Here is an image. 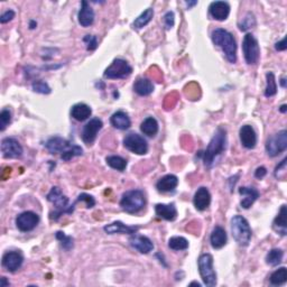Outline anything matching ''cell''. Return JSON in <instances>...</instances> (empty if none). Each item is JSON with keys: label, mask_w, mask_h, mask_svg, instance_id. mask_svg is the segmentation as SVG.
Here are the masks:
<instances>
[{"label": "cell", "mask_w": 287, "mask_h": 287, "mask_svg": "<svg viewBox=\"0 0 287 287\" xmlns=\"http://www.w3.org/2000/svg\"><path fill=\"white\" fill-rule=\"evenodd\" d=\"M211 37L213 43L224 51L226 60L235 64L237 62V43L232 34L224 28H217L212 32Z\"/></svg>", "instance_id": "obj_1"}, {"label": "cell", "mask_w": 287, "mask_h": 287, "mask_svg": "<svg viewBox=\"0 0 287 287\" xmlns=\"http://www.w3.org/2000/svg\"><path fill=\"white\" fill-rule=\"evenodd\" d=\"M226 130L225 128L219 127L217 133L211 139L207 145L205 154H203V162L206 167H210L214 163V160L219 155H221L226 150Z\"/></svg>", "instance_id": "obj_2"}, {"label": "cell", "mask_w": 287, "mask_h": 287, "mask_svg": "<svg viewBox=\"0 0 287 287\" xmlns=\"http://www.w3.org/2000/svg\"><path fill=\"white\" fill-rule=\"evenodd\" d=\"M46 198H47V201L53 203L56 209L54 212L51 213V219H53V220H58V219L64 213L70 214L73 212L75 203L72 205H69V199L62 193L61 188L60 187L58 186L52 187L51 192L47 194Z\"/></svg>", "instance_id": "obj_3"}, {"label": "cell", "mask_w": 287, "mask_h": 287, "mask_svg": "<svg viewBox=\"0 0 287 287\" xmlns=\"http://www.w3.org/2000/svg\"><path fill=\"white\" fill-rule=\"evenodd\" d=\"M231 232L233 239L239 246H248L251 239V229L243 215H235L231 219Z\"/></svg>", "instance_id": "obj_4"}, {"label": "cell", "mask_w": 287, "mask_h": 287, "mask_svg": "<svg viewBox=\"0 0 287 287\" xmlns=\"http://www.w3.org/2000/svg\"><path fill=\"white\" fill-rule=\"evenodd\" d=\"M145 205L146 198L141 190H131L126 192V193H123L122 201H120L122 209L130 214L138 213Z\"/></svg>", "instance_id": "obj_5"}, {"label": "cell", "mask_w": 287, "mask_h": 287, "mask_svg": "<svg viewBox=\"0 0 287 287\" xmlns=\"http://www.w3.org/2000/svg\"><path fill=\"white\" fill-rule=\"evenodd\" d=\"M198 264L203 283L209 287L217 285V274L213 269V257L210 254H203L200 256Z\"/></svg>", "instance_id": "obj_6"}, {"label": "cell", "mask_w": 287, "mask_h": 287, "mask_svg": "<svg viewBox=\"0 0 287 287\" xmlns=\"http://www.w3.org/2000/svg\"><path fill=\"white\" fill-rule=\"evenodd\" d=\"M243 52L245 60L249 65H255L258 63L259 56H260V48L258 45V41L252 34H247L245 36L243 41Z\"/></svg>", "instance_id": "obj_7"}, {"label": "cell", "mask_w": 287, "mask_h": 287, "mask_svg": "<svg viewBox=\"0 0 287 287\" xmlns=\"http://www.w3.org/2000/svg\"><path fill=\"white\" fill-rule=\"evenodd\" d=\"M287 148V131L282 130L271 136L266 143V152L270 157H276Z\"/></svg>", "instance_id": "obj_8"}, {"label": "cell", "mask_w": 287, "mask_h": 287, "mask_svg": "<svg viewBox=\"0 0 287 287\" xmlns=\"http://www.w3.org/2000/svg\"><path fill=\"white\" fill-rule=\"evenodd\" d=\"M133 73L131 67L127 61L123 59H116L110 66L104 72V78L107 79H124Z\"/></svg>", "instance_id": "obj_9"}, {"label": "cell", "mask_w": 287, "mask_h": 287, "mask_svg": "<svg viewBox=\"0 0 287 287\" xmlns=\"http://www.w3.org/2000/svg\"><path fill=\"white\" fill-rule=\"evenodd\" d=\"M123 145L128 150L137 155H145L148 152L147 142L141 135L136 133H130L126 135V137L123 138Z\"/></svg>", "instance_id": "obj_10"}, {"label": "cell", "mask_w": 287, "mask_h": 287, "mask_svg": "<svg viewBox=\"0 0 287 287\" xmlns=\"http://www.w3.org/2000/svg\"><path fill=\"white\" fill-rule=\"evenodd\" d=\"M40 222L39 214L32 211H26V212L20 213L16 218V226L21 232H28L32 231L37 226Z\"/></svg>", "instance_id": "obj_11"}, {"label": "cell", "mask_w": 287, "mask_h": 287, "mask_svg": "<svg viewBox=\"0 0 287 287\" xmlns=\"http://www.w3.org/2000/svg\"><path fill=\"white\" fill-rule=\"evenodd\" d=\"M102 126H103L102 120L99 118H93L90 120V122L85 124L84 128H83V131H82L83 142L88 144V145H91V144L96 141L97 135L101 130Z\"/></svg>", "instance_id": "obj_12"}, {"label": "cell", "mask_w": 287, "mask_h": 287, "mask_svg": "<svg viewBox=\"0 0 287 287\" xmlns=\"http://www.w3.org/2000/svg\"><path fill=\"white\" fill-rule=\"evenodd\" d=\"M1 153L5 158H18L22 155V147L15 138H3L1 142Z\"/></svg>", "instance_id": "obj_13"}, {"label": "cell", "mask_w": 287, "mask_h": 287, "mask_svg": "<svg viewBox=\"0 0 287 287\" xmlns=\"http://www.w3.org/2000/svg\"><path fill=\"white\" fill-rule=\"evenodd\" d=\"M129 244L130 246L135 248L136 250L141 252V254H149L150 251H153L154 249V244L153 241L145 236L137 235V233H134L129 238Z\"/></svg>", "instance_id": "obj_14"}, {"label": "cell", "mask_w": 287, "mask_h": 287, "mask_svg": "<svg viewBox=\"0 0 287 287\" xmlns=\"http://www.w3.org/2000/svg\"><path fill=\"white\" fill-rule=\"evenodd\" d=\"M24 262V257L18 251H8L2 256V267L6 270L14 273L20 268Z\"/></svg>", "instance_id": "obj_15"}, {"label": "cell", "mask_w": 287, "mask_h": 287, "mask_svg": "<svg viewBox=\"0 0 287 287\" xmlns=\"http://www.w3.org/2000/svg\"><path fill=\"white\" fill-rule=\"evenodd\" d=\"M209 11L213 20H226L230 14V5L226 1H213L209 7Z\"/></svg>", "instance_id": "obj_16"}, {"label": "cell", "mask_w": 287, "mask_h": 287, "mask_svg": "<svg viewBox=\"0 0 287 287\" xmlns=\"http://www.w3.org/2000/svg\"><path fill=\"white\" fill-rule=\"evenodd\" d=\"M240 136V142L243 144L244 147H246L247 149L255 148L257 144V135L254 128L250 124H245L240 128L239 131Z\"/></svg>", "instance_id": "obj_17"}, {"label": "cell", "mask_w": 287, "mask_h": 287, "mask_svg": "<svg viewBox=\"0 0 287 287\" xmlns=\"http://www.w3.org/2000/svg\"><path fill=\"white\" fill-rule=\"evenodd\" d=\"M48 152L51 154H63L65 150H67L72 146L70 142H67L66 139H63L61 137H52L48 139L45 144Z\"/></svg>", "instance_id": "obj_18"}, {"label": "cell", "mask_w": 287, "mask_h": 287, "mask_svg": "<svg viewBox=\"0 0 287 287\" xmlns=\"http://www.w3.org/2000/svg\"><path fill=\"white\" fill-rule=\"evenodd\" d=\"M193 203L196 210L205 211L211 203V194L206 187H200L194 195Z\"/></svg>", "instance_id": "obj_19"}, {"label": "cell", "mask_w": 287, "mask_h": 287, "mask_svg": "<svg viewBox=\"0 0 287 287\" xmlns=\"http://www.w3.org/2000/svg\"><path fill=\"white\" fill-rule=\"evenodd\" d=\"M239 194L243 196V200H241V207L244 209H249L252 205H254L255 201L258 199L259 192L254 187H247L243 186L239 188Z\"/></svg>", "instance_id": "obj_20"}, {"label": "cell", "mask_w": 287, "mask_h": 287, "mask_svg": "<svg viewBox=\"0 0 287 287\" xmlns=\"http://www.w3.org/2000/svg\"><path fill=\"white\" fill-rule=\"evenodd\" d=\"M138 226H129L123 225V222L116 221L112 224L105 226L103 230L108 235H115V233H127V235H134L138 231Z\"/></svg>", "instance_id": "obj_21"}, {"label": "cell", "mask_w": 287, "mask_h": 287, "mask_svg": "<svg viewBox=\"0 0 287 287\" xmlns=\"http://www.w3.org/2000/svg\"><path fill=\"white\" fill-rule=\"evenodd\" d=\"M94 21V11L90 7L89 2L82 1L81 9L79 11V22L83 27H89Z\"/></svg>", "instance_id": "obj_22"}, {"label": "cell", "mask_w": 287, "mask_h": 287, "mask_svg": "<svg viewBox=\"0 0 287 287\" xmlns=\"http://www.w3.org/2000/svg\"><path fill=\"white\" fill-rule=\"evenodd\" d=\"M177 185H179V179L175 175L168 174L158 181L156 183V188L162 193H166V192L174 191Z\"/></svg>", "instance_id": "obj_23"}, {"label": "cell", "mask_w": 287, "mask_h": 287, "mask_svg": "<svg viewBox=\"0 0 287 287\" xmlns=\"http://www.w3.org/2000/svg\"><path fill=\"white\" fill-rule=\"evenodd\" d=\"M155 212L167 221H174L177 218V210L174 205H157L155 206Z\"/></svg>", "instance_id": "obj_24"}, {"label": "cell", "mask_w": 287, "mask_h": 287, "mask_svg": "<svg viewBox=\"0 0 287 287\" xmlns=\"http://www.w3.org/2000/svg\"><path fill=\"white\" fill-rule=\"evenodd\" d=\"M211 246L214 249H221L226 244V232L222 226H215L210 237Z\"/></svg>", "instance_id": "obj_25"}, {"label": "cell", "mask_w": 287, "mask_h": 287, "mask_svg": "<svg viewBox=\"0 0 287 287\" xmlns=\"http://www.w3.org/2000/svg\"><path fill=\"white\" fill-rule=\"evenodd\" d=\"M111 124L119 130H126L131 126V122L126 112L117 111L113 113L110 119Z\"/></svg>", "instance_id": "obj_26"}, {"label": "cell", "mask_w": 287, "mask_h": 287, "mask_svg": "<svg viewBox=\"0 0 287 287\" xmlns=\"http://www.w3.org/2000/svg\"><path fill=\"white\" fill-rule=\"evenodd\" d=\"M273 228L276 232L281 233L282 236H286L287 232V210L286 205H282L279 213L276 218H275Z\"/></svg>", "instance_id": "obj_27"}, {"label": "cell", "mask_w": 287, "mask_h": 287, "mask_svg": "<svg viewBox=\"0 0 287 287\" xmlns=\"http://www.w3.org/2000/svg\"><path fill=\"white\" fill-rule=\"evenodd\" d=\"M91 108L85 103H77L71 109V116L78 122H84L91 116Z\"/></svg>", "instance_id": "obj_28"}, {"label": "cell", "mask_w": 287, "mask_h": 287, "mask_svg": "<svg viewBox=\"0 0 287 287\" xmlns=\"http://www.w3.org/2000/svg\"><path fill=\"white\" fill-rule=\"evenodd\" d=\"M134 90L136 93L139 94V96H149V94L153 93L154 91V84L149 79L139 78L137 79V81L135 82Z\"/></svg>", "instance_id": "obj_29"}, {"label": "cell", "mask_w": 287, "mask_h": 287, "mask_svg": "<svg viewBox=\"0 0 287 287\" xmlns=\"http://www.w3.org/2000/svg\"><path fill=\"white\" fill-rule=\"evenodd\" d=\"M141 130L146 136H149V137H154V136L158 133V123H157V120L155 118H153V117H148V118H146L141 124Z\"/></svg>", "instance_id": "obj_30"}, {"label": "cell", "mask_w": 287, "mask_h": 287, "mask_svg": "<svg viewBox=\"0 0 287 287\" xmlns=\"http://www.w3.org/2000/svg\"><path fill=\"white\" fill-rule=\"evenodd\" d=\"M154 17V10L152 8H147L144 13H142L139 16L136 18L135 21L133 22L134 28L136 29H141L143 27H145L147 24H149L150 20H153Z\"/></svg>", "instance_id": "obj_31"}, {"label": "cell", "mask_w": 287, "mask_h": 287, "mask_svg": "<svg viewBox=\"0 0 287 287\" xmlns=\"http://www.w3.org/2000/svg\"><path fill=\"white\" fill-rule=\"evenodd\" d=\"M270 284L274 286H281L285 284L287 281V269L286 267H281L277 270H275L269 277Z\"/></svg>", "instance_id": "obj_32"}, {"label": "cell", "mask_w": 287, "mask_h": 287, "mask_svg": "<svg viewBox=\"0 0 287 287\" xmlns=\"http://www.w3.org/2000/svg\"><path fill=\"white\" fill-rule=\"evenodd\" d=\"M266 80H267V85L265 89V97L267 98L274 97L275 94L277 93V83H276V79H275V74L273 73V72H267Z\"/></svg>", "instance_id": "obj_33"}, {"label": "cell", "mask_w": 287, "mask_h": 287, "mask_svg": "<svg viewBox=\"0 0 287 287\" xmlns=\"http://www.w3.org/2000/svg\"><path fill=\"white\" fill-rule=\"evenodd\" d=\"M283 257H284V251L282 249H271L266 256V263L270 266H277L282 263Z\"/></svg>", "instance_id": "obj_34"}, {"label": "cell", "mask_w": 287, "mask_h": 287, "mask_svg": "<svg viewBox=\"0 0 287 287\" xmlns=\"http://www.w3.org/2000/svg\"><path fill=\"white\" fill-rule=\"evenodd\" d=\"M105 161H107V164L110 166L111 168L117 169V171L119 172H123L127 167V161L120 156H115V155H113V156L107 157Z\"/></svg>", "instance_id": "obj_35"}, {"label": "cell", "mask_w": 287, "mask_h": 287, "mask_svg": "<svg viewBox=\"0 0 287 287\" xmlns=\"http://www.w3.org/2000/svg\"><path fill=\"white\" fill-rule=\"evenodd\" d=\"M168 247L175 251L185 250L188 248V241L183 237H172L168 240Z\"/></svg>", "instance_id": "obj_36"}, {"label": "cell", "mask_w": 287, "mask_h": 287, "mask_svg": "<svg viewBox=\"0 0 287 287\" xmlns=\"http://www.w3.org/2000/svg\"><path fill=\"white\" fill-rule=\"evenodd\" d=\"M83 154V149L81 148L80 146L78 145H72L69 149L65 150L62 155V160L65 161V162H69L70 160H72V158L75 157V156H81V155Z\"/></svg>", "instance_id": "obj_37"}, {"label": "cell", "mask_w": 287, "mask_h": 287, "mask_svg": "<svg viewBox=\"0 0 287 287\" xmlns=\"http://www.w3.org/2000/svg\"><path fill=\"white\" fill-rule=\"evenodd\" d=\"M55 237H56V239H58L60 243H61L62 247L65 249L66 251H69V250H71L72 248H73L74 244H73V238H72V237L66 236L65 233L62 232V231L56 232Z\"/></svg>", "instance_id": "obj_38"}, {"label": "cell", "mask_w": 287, "mask_h": 287, "mask_svg": "<svg viewBox=\"0 0 287 287\" xmlns=\"http://www.w3.org/2000/svg\"><path fill=\"white\" fill-rule=\"evenodd\" d=\"M33 90L37 93H41V94H48L51 93V88L48 86V84L46 82L44 81H36L33 83Z\"/></svg>", "instance_id": "obj_39"}, {"label": "cell", "mask_w": 287, "mask_h": 287, "mask_svg": "<svg viewBox=\"0 0 287 287\" xmlns=\"http://www.w3.org/2000/svg\"><path fill=\"white\" fill-rule=\"evenodd\" d=\"M11 122V112L8 109H3L0 113V130L3 131Z\"/></svg>", "instance_id": "obj_40"}, {"label": "cell", "mask_w": 287, "mask_h": 287, "mask_svg": "<svg viewBox=\"0 0 287 287\" xmlns=\"http://www.w3.org/2000/svg\"><path fill=\"white\" fill-rule=\"evenodd\" d=\"M256 25V20H255V16L251 13H248L247 16L244 18L243 24H240V29L241 31H247V29L251 28L252 26Z\"/></svg>", "instance_id": "obj_41"}, {"label": "cell", "mask_w": 287, "mask_h": 287, "mask_svg": "<svg viewBox=\"0 0 287 287\" xmlns=\"http://www.w3.org/2000/svg\"><path fill=\"white\" fill-rule=\"evenodd\" d=\"M75 202H77V203L78 202H84L88 209H90V207H93L94 205H96V200L93 199V196L89 195V194H85V193L79 195V198Z\"/></svg>", "instance_id": "obj_42"}, {"label": "cell", "mask_w": 287, "mask_h": 287, "mask_svg": "<svg viewBox=\"0 0 287 287\" xmlns=\"http://www.w3.org/2000/svg\"><path fill=\"white\" fill-rule=\"evenodd\" d=\"M83 41H84L86 45V48L89 51H94L98 46V40L96 36L93 35H86L84 39H83Z\"/></svg>", "instance_id": "obj_43"}, {"label": "cell", "mask_w": 287, "mask_h": 287, "mask_svg": "<svg viewBox=\"0 0 287 287\" xmlns=\"http://www.w3.org/2000/svg\"><path fill=\"white\" fill-rule=\"evenodd\" d=\"M164 22H165V27L166 29H171L173 26H174L175 22V16L173 11H167L164 16Z\"/></svg>", "instance_id": "obj_44"}, {"label": "cell", "mask_w": 287, "mask_h": 287, "mask_svg": "<svg viewBox=\"0 0 287 287\" xmlns=\"http://www.w3.org/2000/svg\"><path fill=\"white\" fill-rule=\"evenodd\" d=\"M286 161H287V158H284V160L281 162V164L277 165L276 169H275V176H276L277 179H279V176H281V173H283V176L285 177V174H286V172H285L286 171Z\"/></svg>", "instance_id": "obj_45"}, {"label": "cell", "mask_w": 287, "mask_h": 287, "mask_svg": "<svg viewBox=\"0 0 287 287\" xmlns=\"http://www.w3.org/2000/svg\"><path fill=\"white\" fill-rule=\"evenodd\" d=\"M14 17H15V11L9 9L1 15V17H0V22H1V24H6V22H8L13 20Z\"/></svg>", "instance_id": "obj_46"}, {"label": "cell", "mask_w": 287, "mask_h": 287, "mask_svg": "<svg viewBox=\"0 0 287 287\" xmlns=\"http://www.w3.org/2000/svg\"><path fill=\"white\" fill-rule=\"evenodd\" d=\"M267 174V169L265 167H258L256 169L255 172V177H257V179H263V177H265Z\"/></svg>", "instance_id": "obj_47"}, {"label": "cell", "mask_w": 287, "mask_h": 287, "mask_svg": "<svg viewBox=\"0 0 287 287\" xmlns=\"http://www.w3.org/2000/svg\"><path fill=\"white\" fill-rule=\"evenodd\" d=\"M275 48H276L277 51H285L287 48V45H286V39H283L281 41H278L275 45Z\"/></svg>", "instance_id": "obj_48"}, {"label": "cell", "mask_w": 287, "mask_h": 287, "mask_svg": "<svg viewBox=\"0 0 287 287\" xmlns=\"http://www.w3.org/2000/svg\"><path fill=\"white\" fill-rule=\"evenodd\" d=\"M0 286H1V287L9 286V282H7L6 277H2V278H1V282H0Z\"/></svg>", "instance_id": "obj_49"}, {"label": "cell", "mask_w": 287, "mask_h": 287, "mask_svg": "<svg viewBox=\"0 0 287 287\" xmlns=\"http://www.w3.org/2000/svg\"><path fill=\"white\" fill-rule=\"evenodd\" d=\"M36 26H37V22H36V21H34V20H32V21H31V24H29V28H31V29H34V28L36 27Z\"/></svg>", "instance_id": "obj_50"}, {"label": "cell", "mask_w": 287, "mask_h": 287, "mask_svg": "<svg viewBox=\"0 0 287 287\" xmlns=\"http://www.w3.org/2000/svg\"><path fill=\"white\" fill-rule=\"evenodd\" d=\"M196 3H198L196 1H188V2H186V6L188 7V8H191L192 6H195Z\"/></svg>", "instance_id": "obj_51"}, {"label": "cell", "mask_w": 287, "mask_h": 287, "mask_svg": "<svg viewBox=\"0 0 287 287\" xmlns=\"http://www.w3.org/2000/svg\"><path fill=\"white\" fill-rule=\"evenodd\" d=\"M286 80H285V78H282V80H281V84H282V86L283 88H285L286 86V82H285Z\"/></svg>", "instance_id": "obj_52"}, {"label": "cell", "mask_w": 287, "mask_h": 287, "mask_svg": "<svg viewBox=\"0 0 287 287\" xmlns=\"http://www.w3.org/2000/svg\"><path fill=\"white\" fill-rule=\"evenodd\" d=\"M193 285H196L198 287L201 286V284H200V283H198V282H193V283H191V284H190V286H193Z\"/></svg>", "instance_id": "obj_53"}, {"label": "cell", "mask_w": 287, "mask_h": 287, "mask_svg": "<svg viewBox=\"0 0 287 287\" xmlns=\"http://www.w3.org/2000/svg\"><path fill=\"white\" fill-rule=\"evenodd\" d=\"M281 111H282V112H285V111H286V105H285V104H284V105H282V107H281Z\"/></svg>", "instance_id": "obj_54"}]
</instances>
